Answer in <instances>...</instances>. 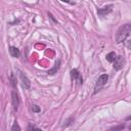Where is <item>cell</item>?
I'll use <instances>...</instances> for the list:
<instances>
[{
    "instance_id": "1",
    "label": "cell",
    "mask_w": 131,
    "mask_h": 131,
    "mask_svg": "<svg viewBox=\"0 0 131 131\" xmlns=\"http://www.w3.org/2000/svg\"><path fill=\"white\" fill-rule=\"evenodd\" d=\"M131 35V24H125L121 26L116 33V42L118 44L124 42Z\"/></svg>"
},
{
    "instance_id": "2",
    "label": "cell",
    "mask_w": 131,
    "mask_h": 131,
    "mask_svg": "<svg viewBox=\"0 0 131 131\" xmlns=\"http://www.w3.org/2000/svg\"><path fill=\"white\" fill-rule=\"evenodd\" d=\"M107 80H108V75H107V74H102V75H100V76L97 78L96 82H95L94 93H97L98 91H100V89L106 84Z\"/></svg>"
},
{
    "instance_id": "3",
    "label": "cell",
    "mask_w": 131,
    "mask_h": 131,
    "mask_svg": "<svg viewBox=\"0 0 131 131\" xmlns=\"http://www.w3.org/2000/svg\"><path fill=\"white\" fill-rule=\"evenodd\" d=\"M17 73H18V77H19V80H20V84H21V87L29 90L31 88V82L29 80V78L19 70H17Z\"/></svg>"
},
{
    "instance_id": "4",
    "label": "cell",
    "mask_w": 131,
    "mask_h": 131,
    "mask_svg": "<svg viewBox=\"0 0 131 131\" xmlns=\"http://www.w3.org/2000/svg\"><path fill=\"white\" fill-rule=\"evenodd\" d=\"M71 77L73 79V81L77 84V85H82L83 84V77L81 75V73L77 70V69H73L71 71Z\"/></svg>"
},
{
    "instance_id": "5",
    "label": "cell",
    "mask_w": 131,
    "mask_h": 131,
    "mask_svg": "<svg viewBox=\"0 0 131 131\" xmlns=\"http://www.w3.org/2000/svg\"><path fill=\"white\" fill-rule=\"evenodd\" d=\"M125 66V58L122 55H117L116 59L113 62V68L116 71H120L121 69H123Z\"/></svg>"
},
{
    "instance_id": "6",
    "label": "cell",
    "mask_w": 131,
    "mask_h": 131,
    "mask_svg": "<svg viewBox=\"0 0 131 131\" xmlns=\"http://www.w3.org/2000/svg\"><path fill=\"white\" fill-rule=\"evenodd\" d=\"M113 8H114V5L113 4H107V5H105V6L101 7V8H98L97 9V14H98V16L103 17L106 14L111 13L113 11Z\"/></svg>"
},
{
    "instance_id": "7",
    "label": "cell",
    "mask_w": 131,
    "mask_h": 131,
    "mask_svg": "<svg viewBox=\"0 0 131 131\" xmlns=\"http://www.w3.org/2000/svg\"><path fill=\"white\" fill-rule=\"evenodd\" d=\"M11 97H12V105H13V108H14V111H17L18 105H19V98H18V94H17V92H15V90H12Z\"/></svg>"
},
{
    "instance_id": "8",
    "label": "cell",
    "mask_w": 131,
    "mask_h": 131,
    "mask_svg": "<svg viewBox=\"0 0 131 131\" xmlns=\"http://www.w3.org/2000/svg\"><path fill=\"white\" fill-rule=\"evenodd\" d=\"M9 53L12 57H15V58H18L20 56V51L18 48L14 47V46H10L9 47Z\"/></svg>"
},
{
    "instance_id": "9",
    "label": "cell",
    "mask_w": 131,
    "mask_h": 131,
    "mask_svg": "<svg viewBox=\"0 0 131 131\" xmlns=\"http://www.w3.org/2000/svg\"><path fill=\"white\" fill-rule=\"evenodd\" d=\"M59 67H60V60H57V61L55 62L54 67H53L51 70H49L47 74H48V75H54V74H56L57 71L59 70Z\"/></svg>"
},
{
    "instance_id": "10",
    "label": "cell",
    "mask_w": 131,
    "mask_h": 131,
    "mask_svg": "<svg viewBox=\"0 0 131 131\" xmlns=\"http://www.w3.org/2000/svg\"><path fill=\"white\" fill-rule=\"evenodd\" d=\"M116 57H117V54L114 52V51H112V52H110V53H107L106 54V56H105V58H106V60L108 61V62H114V60L116 59Z\"/></svg>"
},
{
    "instance_id": "11",
    "label": "cell",
    "mask_w": 131,
    "mask_h": 131,
    "mask_svg": "<svg viewBox=\"0 0 131 131\" xmlns=\"http://www.w3.org/2000/svg\"><path fill=\"white\" fill-rule=\"evenodd\" d=\"M31 110L33 111V113H39V112H41L40 106H39V105H37V104H33V105H32V107H31Z\"/></svg>"
},
{
    "instance_id": "12",
    "label": "cell",
    "mask_w": 131,
    "mask_h": 131,
    "mask_svg": "<svg viewBox=\"0 0 131 131\" xmlns=\"http://www.w3.org/2000/svg\"><path fill=\"white\" fill-rule=\"evenodd\" d=\"M11 130H12V131H16V130H17V131H20V127L18 126V124H17L16 121L13 123V125H12V127H11Z\"/></svg>"
},
{
    "instance_id": "13",
    "label": "cell",
    "mask_w": 131,
    "mask_h": 131,
    "mask_svg": "<svg viewBox=\"0 0 131 131\" xmlns=\"http://www.w3.org/2000/svg\"><path fill=\"white\" fill-rule=\"evenodd\" d=\"M28 130H37V131H40V129L38 128V127H36V126H33V125H29V127H28Z\"/></svg>"
},
{
    "instance_id": "14",
    "label": "cell",
    "mask_w": 131,
    "mask_h": 131,
    "mask_svg": "<svg viewBox=\"0 0 131 131\" xmlns=\"http://www.w3.org/2000/svg\"><path fill=\"white\" fill-rule=\"evenodd\" d=\"M60 1L66 2V3H69V4H71V5H75V2H74V1H72V0H60Z\"/></svg>"
},
{
    "instance_id": "15",
    "label": "cell",
    "mask_w": 131,
    "mask_h": 131,
    "mask_svg": "<svg viewBox=\"0 0 131 131\" xmlns=\"http://www.w3.org/2000/svg\"><path fill=\"white\" fill-rule=\"evenodd\" d=\"M126 46H127V48H128V49H130V50H131V39H130L129 41H127V42H126Z\"/></svg>"
},
{
    "instance_id": "16",
    "label": "cell",
    "mask_w": 131,
    "mask_h": 131,
    "mask_svg": "<svg viewBox=\"0 0 131 131\" xmlns=\"http://www.w3.org/2000/svg\"><path fill=\"white\" fill-rule=\"evenodd\" d=\"M124 127H125L124 125H121V126H118V127H114L113 129H114V130H118V129H123Z\"/></svg>"
},
{
    "instance_id": "17",
    "label": "cell",
    "mask_w": 131,
    "mask_h": 131,
    "mask_svg": "<svg viewBox=\"0 0 131 131\" xmlns=\"http://www.w3.org/2000/svg\"><path fill=\"white\" fill-rule=\"evenodd\" d=\"M126 120H127V121H129V120H131V116H130V117H128V118H127Z\"/></svg>"
},
{
    "instance_id": "18",
    "label": "cell",
    "mask_w": 131,
    "mask_h": 131,
    "mask_svg": "<svg viewBox=\"0 0 131 131\" xmlns=\"http://www.w3.org/2000/svg\"><path fill=\"white\" fill-rule=\"evenodd\" d=\"M129 128H130V129H131V126H130V127H129Z\"/></svg>"
}]
</instances>
